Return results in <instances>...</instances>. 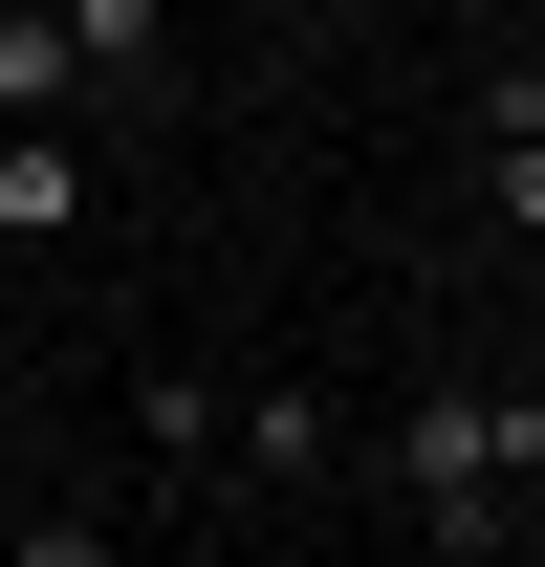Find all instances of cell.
I'll use <instances>...</instances> for the list:
<instances>
[{
	"label": "cell",
	"mask_w": 545,
	"mask_h": 567,
	"mask_svg": "<svg viewBox=\"0 0 545 567\" xmlns=\"http://www.w3.org/2000/svg\"><path fill=\"white\" fill-rule=\"evenodd\" d=\"M0 110H22V132H66V110H88V44H66V0H0Z\"/></svg>",
	"instance_id": "4"
},
{
	"label": "cell",
	"mask_w": 545,
	"mask_h": 567,
	"mask_svg": "<svg viewBox=\"0 0 545 567\" xmlns=\"http://www.w3.org/2000/svg\"><path fill=\"white\" fill-rule=\"evenodd\" d=\"M480 218L545 240V87H480Z\"/></svg>",
	"instance_id": "5"
},
{
	"label": "cell",
	"mask_w": 545,
	"mask_h": 567,
	"mask_svg": "<svg viewBox=\"0 0 545 567\" xmlns=\"http://www.w3.org/2000/svg\"><path fill=\"white\" fill-rule=\"evenodd\" d=\"M66 44H88V87H132L153 66V0H66Z\"/></svg>",
	"instance_id": "7"
},
{
	"label": "cell",
	"mask_w": 545,
	"mask_h": 567,
	"mask_svg": "<svg viewBox=\"0 0 545 567\" xmlns=\"http://www.w3.org/2000/svg\"><path fill=\"white\" fill-rule=\"evenodd\" d=\"M371 481H393L414 524H436V546H480V524H502V502L545 481V393H414V415L371 436Z\"/></svg>",
	"instance_id": "1"
},
{
	"label": "cell",
	"mask_w": 545,
	"mask_h": 567,
	"mask_svg": "<svg viewBox=\"0 0 545 567\" xmlns=\"http://www.w3.org/2000/svg\"><path fill=\"white\" fill-rule=\"evenodd\" d=\"M218 458H240V481H328V458H349V415L284 371V393H240V415H218Z\"/></svg>",
	"instance_id": "3"
},
{
	"label": "cell",
	"mask_w": 545,
	"mask_h": 567,
	"mask_svg": "<svg viewBox=\"0 0 545 567\" xmlns=\"http://www.w3.org/2000/svg\"><path fill=\"white\" fill-rule=\"evenodd\" d=\"M0 546L22 567H110V524H88V502H0Z\"/></svg>",
	"instance_id": "6"
},
{
	"label": "cell",
	"mask_w": 545,
	"mask_h": 567,
	"mask_svg": "<svg viewBox=\"0 0 545 567\" xmlns=\"http://www.w3.org/2000/svg\"><path fill=\"white\" fill-rule=\"evenodd\" d=\"M0 393H22V306H0Z\"/></svg>",
	"instance_id": "8"
},
{
	"label": "cell",
	"mask_w": 545,
	"mask_h": 567,
	"mask_svg": "<svg viewBox=\"0 0 545 567\" xmlns=\"http://www.w3.org/2000/svg\"><path fill=\"white\" fill-rule=\"evenodd\" d=\"M0 240H22V262L88 240V132H0Z\"/></svg>",
	"instance_id": "2"
}]
</instances>
